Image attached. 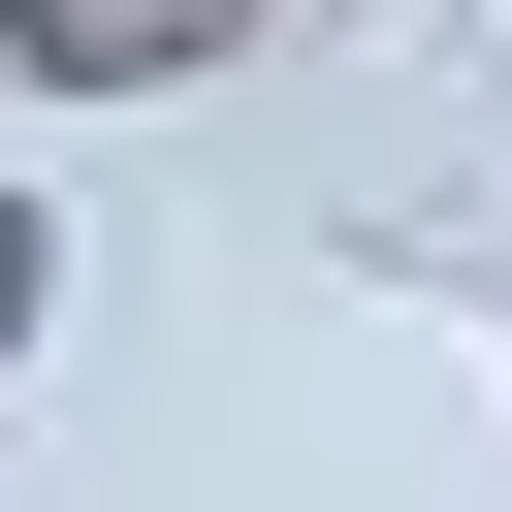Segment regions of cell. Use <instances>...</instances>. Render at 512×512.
<instances>
[{
  "mask_svg": "<svg viewBox=\"0 0 512 512\" xmlns=\"http://www.w3.org/2000/svg\"><path fill=\"white\" fill-rule=\"evenodd\" d=\"M288 0H0V96H224Z\"/></svg>",
  "mask_w": 512,
  "mask_h": 512,
  "instance_id": "6da1fadb",
  "label": "cell"
},
{
  "mask_svg": "<svg viewBox=\"0 0 512 512\" xmlns=\"http://www.w3.org/2000/svg\"><path fill=\"white\" fill-rule=\"evenodd\" d=\"M32 320H64V224H32V192H0V384H32Z\"/></svg>",
  "mask_w": 512,
  "mask_h": 512,
  "instance_id": "7a4b0ae2",
  "label": "cell"
}]
</instances>
